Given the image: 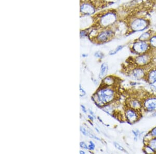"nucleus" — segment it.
Instances as JSON below:
<instances>
[{
	"label": "nucleus",
	"mask_w": 156,
	"mask_h": 154,
	"mask_svg": "<svg viewBox=\"0 0 156 154\" xmlns=\"http://www.w3.org/2000/svg\"><path fill=\"white\" fill-rule=\"evenodd\" d=\"M80 131L82 133L83 135H84V136H88V133L87 131L86 130L85 128H84L83 127L81 126L80 128Z\"/></svg>",
	"instance_id": "nucleus-22"
},
{
	"label": "nucleus",
	"mask_w": 156,
	"mask_h": 154,
	"mask_svg": "<svg viewBox=\"0 0 156 154\" xmlns=\"http://www.w3.org/2000/svg\"><path fill=\"white\" fill-rule=\"evenodd\" d=\"M114 144L115 145L116 148H117L118 149H119V151H124V152H126L125 149L123 148V146H122L120 144H119L118 143L114 142Z\"/></svg>",
	"instance_id": "nucleus-20"
},
{
	"label": "nucleus",
	"mask_w": 156,
	"mask_h": 154,
	"mask_svg": "<svg viewBox=\"0 0 156 154\" xmlns=\"http://www.w3.org/2000/svg\"><path fill=\"white\" fill-rule=\"evenodd\" d=\"M88 118L90 119V120L93 121V120H94V117H93V116L91 115H89L88 116Z\"/></svg>",
	"instance_id": "nucleus-28"
},
{
	"label": "nucleus",
	"mask_w": 156,
	"mask_h": 154,
	"mask_svg": "<svg viewBox=\"0 0 156 154\" xmlns=\"http://www.w3.org/2000/svg\"><path fill=\"white\" fill-rule=\"evenodd\" d=\"M155 51H156V54H155V55H156V50H155Z\"/></svg>",
	"instance_id": "nucleus-33"
},
{
	"label": "nucleus",
	"mask_w": 156,
	"mask_h": 154,
	"mask_svg": "<svg viewBox=\"0 0 156 154\" xmlns=\"http://www.w3.org/2000/svg\"><path fill=\"white\" fill-rule=\"evenodd\" d=\"M95 147V145L94 143L92 141H90V144L88 145V149L90 150V151H93V150L94 149Z\"/></svg>",
	"instance_id": "nucleus-21"
},
{
	"label": "nucleus",
	"mask_w": 156,
	"mask_h": 154,
	"mask_svg": "<svg viewBox=\"0 0 156 154\" xmlns=\"http://www.w3.org/2000/svg\"><path fill=\"white\" fill-rule=\"evenodd\" d=\"M153 36L151 32L150 31H147L143 33L141 36L139 37L138 40L141 41H148L151 36Z\"/></svg>",
	"instance_id": "nucleus-14"
},
{
	"label": "nucleus",
	"mask_w": 156,
	"mask_h": 154,
	"mask_svg": "<svg viewBox=\"0 0 156 154\" xmlns=\"http://www.w3.org/2000/svg\"><path fill=\"white\" fill-rule=\"evenodd\" d=\"M153 49L151 47L148 41H141L137 39L134 41L131 46V51L137 55L150 53Z\"/></svg>",
	"instance_id": "nucleus-3"
},
{
	"label": "nucleus",
	"mask_w": 156,
	"mask_h": 154,
	"mask_svg": "<svg viewBox=\"0 0 156 154\" xmlns=\"http://www.w3.org/2000/svg\"><path fill=\"white\" fill-rule=\"evenodd\" d=\"M114 33L111 30H106L100 33L97 36V41L100 43H105L112 38Z\"/></svg>",
	"instance_id": "nucleus-9"
},
{
	"label": "nucleus",
	"mask_w": 156,
	"mask_h": 154,
	"mask_svg": "<svg viewBox=\"0 0 156 154\" xmlns=\"http://www.w3.org/2000/svg\"><path fill=\"white\" fill-rule=\"evenodd\" d=\"M117 93L112 87L103 86L98 89L93 96V99L96 105L103 107L114 101Z\"/></svg>",
	"instance_id": "nucleus-1"
},
{
	"label": "nucleus",
	"mask_w": 156,
	"mask_h": 154,
	"mask_svg": "<svg viewBox=\"0 0 156 154\" xmlns=\"http://www.w3.org/2000/svg\"><path fill=\"white\" fill-rule=\"evenodd\" d=\"M80 154H86V152L84 151H80Z\"/></svg>",
	"instance_id": "nucleus-30"
},
{
	"label": "nucleus",
	"mask_w": 156,
	"mask_h": 154,
	"mask_svg": "<svg viewBox=\"0 0 156 154\" xmlns=\"http://www.w3.org/2000/svg\"><path fill=\"white\" fill-rule=\"evenodd\" d=\"M124 115L127 122L133 124L138 122L141 117V111L135 110L126 107L124 110Z\"/></svg>",
	"instance_id": "nucleus-5"
},
{
	"label": "nucleus",
	"mask_w": 156,
	"mask_h": 154,
	"mask_svg": "<svg viewBox=\"0 0 156 154\" xmlns=\"http://www.w3.org/2000/svg\"><path fill=\"white\" fill-rule=\"evenodd\" d=\"M150 22L143 17H135L130 20L129 28L133 32H141L147 29L149 26Z\"/></svg>",
	"instance_id": "nucleus-2"
},
{
	"label": "nucleus",
	"mask_w": 156,
	"mask_h": 154,
	"mask_svg": "<svg viewBox=\"0 0 156 154\" xmlns=\"http://www.w3.org/2000/svg\"><path fill=\"white\" fill-rule=\"evenodd\" d=\"M117 20V16L115 13H107L101 19L100 22L104 26H108L114 24Z\"/></svg>",
	"instance_id": "nucleus-8"
},
{
	"label": "nucleus",
	"mask_w": 156,
	"mask_h": 154,
	"mask_svg": "<svg viewBox=\"0 0 156 154\" xmlns=\"http://www.w3.org/2000/svg\"><path fill=\"white\" fill-rule=\"evenodd\" d=\"M80 97H83L86 95V91L82 88L81 85H80Z\"/></svg>",
	"instance_id": "nucleus-25"
},
{
	"label": "nucleus",
	"mask_w": 156,
	"mask_h": 154,
	"mask_svg": "<svg viewBox=\"0 0 156 154\" xmlns=\"http://www.w3.org/2000/svg\"><path fill=\"white\" fill-rule=\"evenodd\" d=\"M147 67L134 66V68L130 71V75L131 77L135 80H140L144 79L146 72L147 71Z\"/></svg>",
	"instance_id": "nucleus-7"
},
{
	"label": "nucleus",
	"mask_w": 156,
	"mask_h": 154,
	"mask_svg": "<svg viewBox=\"0 0 156 154\" xmlns=\"http://www.w3.org/2000/svg\"><path fill=\"white\" fill-rule=\"evenodd\" d=\"M95 130L97 131H98V132H99V131L98 130V129H97V128H95Z\"/></svg>",
	"instance_id": "nucleus-32"
},
{
	"label": "nucleus",
	"mask_w": 156,
	"mask_h": 154,
	"mask_svg": "<svg viewBox=\"0 0 156 154\" xmlns=\"http://www.w3.org/2000/svg\"><path fill=\"white\" fill-rule=\"evenodd\" d=\"M95 56L99 58H102L104 56V55L100 51H97L95 53Z\"/></svg>",
	"instance_id": "nucleus-24"
},
{
	"label": "nucleus",
	"mask_w": 156,
	"mask_h": 154,
	"mask_svg": "<svg viewBox=\"0 0 156 154\" xmlns=\"http://www.w3.org/2000/svg\"><path fill=\"white\" fill-rule=\"evenodd\" d=\"M108 64L106 62H104L101 65V67H100V72L99 74L100 79H103L105 77L106 74L108 72Z\"/></svg>",
	"instance_id": "nucleus-13"
},
{
	"label": "nucleus",
	"mask_w": 156,
	"mask_h": 154,
	"mask_svg": "<svg viewBox=\"0 0 156 154\" xmlns=\"http://www.w3.org/2000/svg\"><path fill=\"white\" fill-rule=\"evenodd\" d=\"M149 43L153 50L156 49V34L153 35L149 40Z\"/></svg>",
	"instance_id": "nucleus-15"
},
{
	"label": "nucleus",
	"mask_w": 156,
	"mask_h": 154,
	"mask_svg": "<svg viewBox=\"0 0 156 154\" xmlns=\"http://www.w3.org/2000/svg\"><path fill=\"white\" fill-rule=\"evenodd\" d=\"M89 111H90V114H91V115L93 116L94 117H95V115L94 114V113H93L92 112V111H91V110H89Z\"/></svg>",
	"instance_id": "nucleus-29"
},
{
	"label": "nucleus",
	"mask_w": 156,
	"mask_h": 154,
	"mask_svg": "<svg viewBox=\"0 0 156 154\" xmlns=\"http://www.w3.org/2000/svg\"><path fill=\"white\" fill-rule=\"evenodd\" d=\"M144 79L151 85L156 83V66H153L148 69Z\"/></svg>",
	"instance_id": "nucleus-11"
},
{
	"label": "nucleus",
	"mask_w": 156,
	"mask_h": 154,
	"mask_svg": "<svg viewBox=\"0 0 156 154\" xmlns=\"http://www.w3.org/2000/svg\"><path fill=\"white\" fill-rule=\"evenodd\" d=\"M80 146L81 148H83V149H88V145H86V143L84 142H81L80 143Z\"/></svg>",
	"instance_id": "nucleus-23"
},
{
	"label": "nucleus",
	"mask_w": 156,
	"mask_h": 154,
	"mask_svg": "<svg viewBox=\"0 0 156 154\" xmlns=\"http://www.w3.org/2000/svg\"><path fill=\"white\" fill-rule=\"evenodd\" d=\"M87 56V55H84V54H83L82 55V57H85Z\"/></svg>",
	"instance_id": "nucleus-31"
},
{
	"label": "nucleus",
	"mask_w": 156,
	"mask_h": 154,
	"mask_svg": "<svg viewBox=\"0 0 156 154\" xmlns=\"http://www.w3.org/2000/svg\"><path fill=\"white\" fill-rule=\"evenodd\" d=\"M81 109H82L83 112L84 113H86L87 111H86V107H84V105H81Z\"/></svg>",
	"instance_id": "nucleus-27"
},
{
	"label": "nucleus",
	"mask_w": 156,
	"mask_h": 154,
	"mask_svg": "<svg viewBox=\"0 0 156 154\" xmlns=\"http://www.w3.org/2000/svg\"><path fill=\"white\" fill-rule=\"evenodd\" d=\"M144 151L145 153L147 154H153V153H156L155 151L153 150V148L150 147L149 145L147 144H145L144 146Z\"/></svg>",
	"instance_id": "nucleus-18"
},
{
	"label": "nucleus",
	"mask_w": 156,
	"mask_h": 154,
	"mask_svg": "<svg viewBox=\"0 0 156 154\" xmlns=\"http://www.w3.org/2000/svg\"><path fill=\"white\" fill-rule=\"evenodd\" d=\"M82 9L84 10V12L88 14H92L94 12V9L93 7V6L90 5H83L82 7Z\"/></svg>",
	"instance_id": "nucleus-16"
},
{
	"label": "nucleus",
	"mask_w": 156,
	"mask_h": 154,
	"mask_svg": "<svg viewBox=\"0 0 156 154\" xmlns=\"http://www.w3.org/2000/svg\"><path fill=\"white\" fill-rule=\"evenodd\" d=\"M151 53L150 52L137 55L134 59V65L135 66L147 67L153 63V58Z\"/></svg>",
	"instance_id": "nucleus-4"
},
{
	"label": "nucleus",
	"mask_w": 156,
	"mask_h": 154,
	"mask_svg": "<svg viewBox=\"0 0 156 154\" xmlns=\"http://www.w3.org/2000/svg\"><path fill=\"white\" fill-rule=\"evenodd\" d=\"M126 107L139 111H141L142 109H143L142 100L141 101L139 99L134 98H130L127 100Z\"/></svg>",
	"instance_id": "nucleus-10"
},
{
	"label": "nucleus",
	"mask_w": 156,
	"mask_h": 154,
	"mask_svg": "<svg viewBox=\"0 0 156 154\" xmlns=\"http://www.w3.org/2000/svg\"><path fill=\"white\" fill-rule=\"evenodd\" d=\"M115 83H116V80H115V78L112 76L105 77L102 80V84L103 86L112 87L114 85Z\"/></svg>",
	"instance_id": "nucleus-12"
},
{
	"label": "nucleus",
	"mask_w": 156,
	"mask_h": 154,
	"mask_svg": "<svg viewBox=\"0 0 156 154\" xmlns=\"http://www.w3.org/2000/svg\"><path fill=\"white\" fill-rule=\"evenodd\" d=\"M123 46H121V45H120V46H118L116 48V49L115 50H114V51H110L109 53V55H115L116 53H117L118 51H120L122 50V49L123 48Z\"/></svg>",
	"instance_id": "nucleus-19"
},
{
	"label": "nucleus",
	"mask_w": 156,
	"mask_h": 154,
	"mask_svg": "<svg viewBox=\"0 0 156 154\" xmlns=\"http://www.w3.org/2000/svg\"><path fill=\"white\" fill-rule=\"evenodd\" d=\"M143 109L148 112H156V96H149L142 100Z\"/></svg>",
	"instance_id": "nucleus-6"
},
{
	"label": "nucleus",
	"mask_w": 156,
	"mask_h": 154,
	"mask_svg": "<svg viewBox=\"0 0 156 154\" xmlns=\"http://www.w3.org/2000/svg\"><path fill=\"white\" fill-rule=\"evenodd\" d=\"M88 135L89 136H90L91 138H93V139H94L97 140L98 141H101V140H100V139H99L98 138H97L96 136H95L93 135V134H88Z\"/></svg>",
	"instance_id": "nucleus-26"
},
{
	"label": "nucleus",
	"mask_w": 156,
	"mask_h": 154,
	"mask_svg": "<svg viewBox=\"0 0 156 154\" xmlns=\"http://www.w3.org/2000/svg\"><path fill=\"white\" fill-rule=\"evenodd\" d=\"M145 144H147L153 149L156 153V138H153L149 140Z\"/></svg>",
	"instance_id": "nucleus-17"
}]
</instances>
